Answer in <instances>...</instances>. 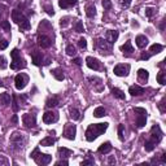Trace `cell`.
<instances>
[{"instance_id":"6da1fadb","label":"cell","mask_w":166,"mask_h":166,"mask_svg":"<svg viewBox=\"0 0 166 166\" xmlns=\"http://www.w3.org/2000/svg\"><path fill=\"white\" fill-rule=\"evenodd\" d=\"M108 128V123L104 122V123H94V125H90L86 130V139L87 141H94L96 138H99L101 134H104Z\"/></svg>"},{"instance_id":"7a4b0ae2","label":"cell","mask_w":166,"mask_h":166,"mask_svg":"<svg viewBox=\"0 0 166 166\" xmlns=\"http://www.w3.org/2000/svg\"><path fill=\"white\" fill-rule=\"evenodd\" d=\"M12 20L16 22V24L20 26L21 30H29L31 25H30V21L29 18L26 16H24V13L21 11H18V9H15V11H12Z\"/></svg>"},{"instance_id":"3957f363","label":"cell","mask_w":166,"mask_h":166,"mask_svg":"<svg viewBox=\"0 0 166 166\" xmlns=\"http://www.w3.org/2000/svg\"><path fill=\"white\" fill-rule=\"evenodd\" d=\"M31 158H33L34 161L38 165H42V166H44V165H48L51 161H52V156H49V154H44V153H40V151H39V147H36V148L31 152Z\"/></svg>"},{"instance_id":"277c9868","label":"cell","mask_w":166,"mask_h":166,"mask_svg":"<svg viewBox=\"0 0 166 166\" xmlns=\"http://www.w3.org/2000/svg\"><path fill=\"white\" fill-rule=\"evenodd\" d=\"M11 56H12V62H11V69L13 70H18V69H24L26 68V62L25 60L21 57L20 52H18V49L15 48L11 52Z\"/></svg>"},{"instance_id":"5b68a950","label":"cell","mask_w":166,"mask_h":166,"mask_svg":"<svg viewBox=\"0 0 166 166\" xmlns=\"http://www.w3.org/2000/svg\"><path fill=\"white\" fill-rule=\"evenodd\" d=\"M25 141H26V138L24 136V134L16 131L11 135V144L15 147L16 149H20L21 147H24Z\"/></svg>"},{"instance_id":"8992f818","label":"cell","mask_w":166,"mask_h":166,"mask_svg":"<svg viewBox=\"0 0 166 166\" xmlns=\"http://www.w3.org/2000/svg\"><path fill=\"white\" fill-rule=\"evenodd\" d=\"M134 112L138 113V118H136V126L141 128L145 126L147 123V110L144 108H134Z\"/></svg>"},{"instance_id":"52a82bcc","label":"cell","mask_w":166,"mask_h":166,"mask_svg":"<svg viewBox=\"0 0 166 166\" xmlns=\"http://www.w3.org/2000/svg\"><path fill=\"white\" fill-rule=\"evenodd\" d=\"M15 83H16V88L17 90H24L29 83V75H26L25 73H20L17 74L15 78Z\"/></svg>"},{"instance_id":"ba28073f","label":"cell","mask_w":166,"mask_h":166,"mask_svg":"<svg viewBox=\"0 0 166 166\" xmlns=\"http://www.w3.org/2000/svg\"><path fill=\"white\" fill-rule=\"evenodd\" d=\"M161 139H162V131H161V128L157 123L153 125L152 126V130H151V139L154 143V144H158V143L161 141Z\"/></svg>"},{"instance_id":"9c48e42d","label":"cell","mask_w":166,"mask_h":166,"mask_svg":"<svg viewBox=\"0 0 166 166\" xmlns=\"http://www.w3.org/2000/svg\"><path fill=\"white\" fill-rule=\"evenodd\" d=\"M22 123L25 125V127H35L36 126V116L33 113H26L22 116Z\"/></svg>"},{"instance_id":"30bf717a","label":"cell","mask_w":166,"mask_h":166,"mask_svg":"<svg viewBox=\"0 0 166 166\" xmlns=\"http://www.w3.org/2000/svg\"><path fill=\"white\" fill-rule=\"evenodd\" d=\"M130 71V65L128 64H118V65L114 68V74L117 77H126Z\"/></svg>"},{"instance_id":"8fae6325","label":"cell","mask_w":166,"mask_h":166,"mask_svg":"<svg viewBox=\"0 0 166 166\" xmlns=\"http://www.w3.org/2000/svg\"><path fill=\"white\" fill-rule=\"evenodd\" d=\"M75 134H77V127L75 125H66L65 130H64V136L69 140H74L75 139Z\"/></svg>"},{"instance_id":"7c38bea8","label":"cell","mask_w":166,"mask_h":166,"mask_svg":"<svg viewBox=\"0 0 166 166\" xmlns=\"http://www.w3.org/2000/svg\"><path fill=\"white\" fill-rule=\"evenodd\" d=\"M58 121V113L53 112V110H49V112H45L43 114V122L44 123H55Z\"/></svg>"},{"instance_id":"4fadbf2b","label":"cell","mask_w":166,"mask_h":166,"mask_svg":"<svg viewBox=\"0 0 166 166\" xmlns=\"http://www.w3.org/2000/svg\"><path fill=\"white\" fill-rule=\"evenodd\" d=\"M38 44L40 45L42 48H49L52 45V39L49 36L42 34V35H38Z\"/></svg>"},{"instance_id":"5bb4252c","label":"cell","mask_w":166,"mask_h":166,"mask_svg":"<svg viewBox=\"0 0 166 166\" xmlns=\"http://www.w3.org/2000/svg\"><path fill=\"white\" fill-rule=\"evenodd\" d=\"M86 64L87 66H88L90 69H92V70H100L101 69V64L98 58L95 57H87L86 58Z\"/></svg>"},{"instance_id":"9a60e30c","label":"cell","mask_w":166,"mask_h":166,"mask_svg":"<svg viewBox=\"0 0 166 166\" xmlns=\"http://www.w3.org/2000/svg\"><path fill=\"white\" fill-rule=\"evenodd\" d=\"M118 39V31L117 30H108L107 34H105V40L112 45L116 43V40Z\"/></svg>"},{"instance_id":"2e32d148","label":"cell","mask_w":166,"mask_h":166,"mask_svg":"<svg viewBox=\"0 0 166 166\" xmlns=\"http://www.w3.org/2000/svg\"><path fill=\"white\" fill-rule=\"evenodd\" d=\"M31 55V58H33V64L35 66H40L42 65V61H43V55L39 51H33V52H30Z\"/></svg>"},{"instance_id":"e0dca14e","label":"cell","mask_w":166,"mask_h":166,"mask_svg":"<svg viewBox=\"0 0 166 166\" xmlns=\"http://www.w3.org/2000/svg\"><path fill=\"white\" fill-rule=\"evenodd\" d=\"M135 42H136V45L139 48H145L147 45H148V38H147L145 35H138Z\"/></svg>"},{"instance_id":"ac0fdd59","label":"cell","mask_w":166,"mask_h":166,"mask_svg":"<svg viewBox=\"0 0 166 166\" xmlns=\"http://www.w3.org/2000/svg\"><path fill=\"white\" fill-rule=\"evenodd\" d=\"M60 104V98L57 95H53V96H51V98L45 101V105H47V108H55V107H57V105Z\"/></svg>"},{"instance_id":"d6986e66","label":"cell","mask_w":166,"mask_h":166,"mask_svg":"<svg viewBox=\"0 0 166 166\" xmlns=\"http://www.w3.org/2000/svg\"><path fill=\"white\" fill-rule=\"evenodd\" d=\"M128 94L131 96H140L144 94V88L140 86H131L130 88H128Z\"/></svg>"},{"instance_id":"ffe728a7","label":"cell","mask_w":166,"mask_h":166,"mask_svg":"<svg viewBox=\"0 0 166 166\" xmlns=\"http://www.w3.org/2000/svg\"><path fill=\"white\" fill-rule=\"evenodd\" d=\"M77 4H78V0H58V5L62 9H66L69 7L77 5Z\"/></svg>"},{"instance_id":"44dd1931","label":"cell","mask_w":166,"mask_h":166,"mask_svg":"<svg viewBox=\"0 0 166 166\" xmlns=\"http://www.w3.org/2000/svg\"><path fill=\"white\" fill-rule=\"evenodd\" d=\"M110 151H112V144H110L109 141L103 143V144L99 147V149H98V152L100 154H107V153H109Z\"/></svg>"},{"instance_id":"7402d4cb","label":"cell","mask_w":166,"mask_h":166,"mask_svg":"<svg viewBox=\"0 0 166 166\" xmlns=\"http://www.w3.org/2000/svg\"><path fill=\"white\" fill-rule=\"evenodd\" d=\"M138 78H139L141 82H147L149 78L148 70H145V69H139V70H138Z\"/></svg>"},{"instance_id":"603a6c76","label":"cell","mask_w":166,"mask_h":166,"mask_svg":"<svg viewBox=\"0 0 166 166\" xmlns=\"http://www.w3.org/2000/svg\"><path fill=\"white\" fill-rule=\"evenodd\" d=\"M96 47H99L101 49H110L112 45H110L105 39H98L96 40Z\"/></svg>"},{"instance_id":"cb8c5ba5","label":"cell","mask_w":166,"mask_h":166,"mask_svg":"<svg viewBox=\"0 0 166 166\" xmlns=\"http://www.w3.org/2000/svg\"><path fill=\"white\" fill-rule=\"evenodd\" d=\"M121 51L123 53H132L134 52V48H132V44H131V42L128 40V42H126L123 45H121Z\"/></svg>"},{"instance_id":"d4e9b609","label":"cell","mask_w":166,"mask_h":166,"mask_svg":"<svg viewBox=\"0 0 166 166\" xmlns=\"http://www.w3.org/2000/svg\"><path fill=\"white\" fill-rule=\"evenodd\" d=\"M86 16L88 17V18H94L96 16V8H95V5L90 4V5L86 7Z\"/></svg>"},{"instance_id":"484cf974","label":"cell","mask_w":166,"mask_h":166,"mask_svg":"<svg viewBox=\"0 0 166 166\" xmlns=\"http://www.w3.org/2000/svg\"><path fill=\"white\" fill-rule=\"evenodd\" d=\"M51 73H52V75H53L55 78H56L57 81H64V78H65V75H64V73H62V70H61L60 68L53 69V70L51 71Z\"/></svg>"},{"instance_id":"4316f807","label":"cell","mask_w":166,"mask_h":166,"mask_svg":"<svg viewBox=\"0 0 166 166\" xmlns=\"http://www.w3.org/2000/svg\"><path fill=\"white\" fill-rule=\"evenodd\" d=\"M11 101V96L9 94H0V107H5Z\"/></svg>"},{"instance_id":"83f0119b","label":"cell","mask_w":166,"mask_h":166,"mask_svg":"<svg viewBox=\"0 0 166 166\" xmlns=\"http://www.w3.org/2000/svg\"><path fill=\"white\" fill-rule=\"evenodd\" d=\"M162 49H164V45L162 44H153V45H151L149 52H151V55H157Z\"/></svg>"},{"instance_id":"f1b7e54d","label":"cell","mask_w":166,"mask_h":166,"mask_svg":"<svg viewBox=\"0 0 166 166\" xmlns=\"http://www.w3.org/2000/svg\"><path fill=\"white\" fill-rule=\"evenodd\" d=\"M55 141H56V140H55L52 136H47V138H44V139L40 141V145H43V147H49V145H53Z\"/></svg>"},{"instance_id":"f546056e","label":"cell","mask_w":166,"mask_h":166,"mask_svg":"<svg viewBox=\"0 0 166 166\" xmlns=\"http://www.w3.org/2000/svg\"><path fill=\"white\" fill-rule=\"evenodd\" d=\"M105 109H104V107H98L95 110H94V116L96 117V118H101V117H104L105 116Z\"/></svg>"},{"instance_id":"4dcf8cb0","label":"cell","mask_w":166,"mask_h":166,"mask_svg":"<svg viewBox=\"0 0 166 166\" xmlns=\"http://www.w3.org/2000/svg\"><path fill=\"white\" fill-rule=\"evenodd\" d=\"M112 94L116 96L117 99H119V100H125V94H123V92L119 90V88H117V87H113V88H112Z\"/></svg>"},{"instance_id":"1f68e13d","label":"cell","mask_w":166,"mask_h":166,"mask_svg":"<svg viewBox=\"0 0 166 166\" xmlns=\"http://www.w3.org/2000/svg\"><path fill=\"white\" fill-rule=\"evenodd\" d=\"M58 153H60V157H69V156H71L73 151L68 149V148H64V147H61V148H58Z\"/></svg>"},{"instance_id":"d6a6232c","label":"cell","mask_w":166,"mask_h":166,"mask_svg":"<svg viewBox=\"0 0 166 166\" xmlns=\"http://www.w3.org/2000/svg\"><path fill=\"white\" fill-rule=\"evenodd\" d=\"M70 117L74 119V121H78V119L81 118V113H79V110L75 109V108H71L70 109Z\"/></svg>"},{"instance_id":"836d02e7","label":"cell","mask_w":166,"mask_h":166,"mask_svg":"<svg viewBox=\"0 0 166 166\" xmlns=\"http://www.w3.org/2000/svg\"><path fill=\"white\" fill-rule=\"evenodd\" d=\"M157 81H158L160 85H165V83H166V73H165V70H161V71L158 73Z\"/></svg>"},{"instance_id":"e575fe53","label":"cell","mask_w":166,"mask_h":166,"mask_svg":"<svg viewBox=\"0 0 166 166\" xmlns=\"http://www.w3.org/2000/svg\"><path fill=\"white\" fill-rule=\"evenodd\" d=\"M73 26H74V30L77 33H83V31H85V27H83V24L81 21H75Z\"/></svg>"},{"instance_id":"d590c367","label":"cell","mask_w":166,"mask_h":166,"mask_svg":"<svg viewBox=\"0 0 166 166\" xmlns=\"http://www.w3.org/2000/svg\"><path fill=\"white\" fill-rule=\"evenodd\" d=\"M154 147H156V144L152 140H147L145 144H144V148H145L147 152H152V151L154 149Z\"/></svg>"},{"instance_id":"8d00e7d4","label":"cell","mask_w":166,"mask_h":166,"mask_svg":"<svg viewBox=\"0 0 166 166\" xmlns=\"http://www.w3.org/2000/svg\"><path fill=\"white\" fill-rule=\"evenodd\" d=\"M77 53V49L73 44H69L66 47V55H69V56H74V55Z\"/></svg>"},{"instance_id":"74e56055","label":"cell","mask_w":166,"mask_h":166,"mask_svg":"<svg viewBox=\"0 0 166 166\" xmlns=\"http://www.w3.org/2000/svg\"><path fill=\"white\" fill-rule=\"evenodd\" d=\"M156 15V8H153V7H148V8H145V16L147 17H153Z\"/></svg>"},{"instance_id":"f35d334b","label":"cell","mask_w":166,"mask_h":166,"mask_svg":"<svg viewBox=\"0 0 166 166\" xmlns=\"http://www.w3.org/2000/svg\"><path fill=\"white\" fill-rule=\"evenodd\" d=\"M0 27H3L5 31H11V24L8 21H2L0 22Z\"/></svg>"},{"instance_id":"ab89813d","label":"cell","mask_w":166,"mask_h":166,"mask_svg":"<svg viewBox=\"0 0 166 166\" xmlns=\"http://www.w3.org/2000/svg\"><path fill=\"white\" fill-rule=\"evenodd\" d=\"M44 11L48 13L49 16H53L55 15V11H53V7L49 5V4H47V5H44Z\"/></svg>"},{"instance_id":"60d3db41","label":"cell","mask_w":166,"mask_h":166,"mask_svg":"<svg viewBox=\"0 0 166 166\" xmlns=\"http://www.w3.org/2000/svg\"><path fill=\"white\" fill-rule=\"evenodd\" d=\"M123 131H125V126L123 125H119L118 126V138H119V140H123Z\"/></svg>"},{"instance_id":"b9f144b4","label":"cell","mask_w":166,"mask_h":166,"mask_svg":"<svg viewBox=\"0 0 166 166\" xmlns=\"http://www.w3.org/2000/svg\"><path fill=\"white\" fill-rule=\"evenodd\" d=\"M78 45L82 48V49H85V48H87V40L85 39V38H81L79 40H78Z\"/></svg>"},{"instance_id":"7bdbcfd3","label":"cell","mask_w":166,"mask_h":166,"mask_svg":"<svg viewBox=\"0 0 166 166\" xmlns=\"http://www.w3.org/2000/svg\"><path fill=\"white\" fill-rule=\"evenodd\" d=\"M8 66V64H7V60L4 56H0V69H5Z\"/></svg>"},{"instance_id":"ee69618b","label":"cell","mask_w":166,"mask_h":166,"mask_svg":"<svg viewBox=\"0 0 166 166\" xmlns=\"http://www.w3.org/2000/svg\"><path fill=\"white\" fill-rule=\"evenodd\" d=\"M12 98H13V110H15V112H18L20 107H18V104H17V96H16V95H13Z\"/></svg>"},{"instance_id":"f6af8a7d","label":"cell","mask_w":166,"mask_h":166,"mask_svg":"<svg viewBox=\"0 0 166 166\" xmlns=\"http://www.w3.org/2000/svg\"><path fill=\"white\" fill-rule=\"evenodd\" d=\"M8 40H5V39H2L0 40V51H3V49H5L7 47H8Z\"/></svg>"},{"instance_id":"bcb514c9","label":"cell","mask_w":166,"mask_h":166,"mask_svg":"<svg viewBox=\"0 0 166 166\" xmlns=\"http://www.w3.org/2000/svg\"><path fill=\"white\" fill-rule=\"evenodd\" d=\"M119 4H121L123 8H128L131 4V0H119Z\"/></svg>"},{"instance_id":"7dc6e473","label":"cell","mask_w":166,"mask_h":166,"mask_svg":"<svg viewBox=\"0 0 166 166\" xmlns=\"http://www.w3.org/2000/svg\"><path fill=\"white\" fill-rule=\"evenodd\" d=\"M103 7L104 9H110L112 8V2L110 0H103Z\"/></svg>"},{"instance_id":"c3c4849f","label":"cell","mask_w":166,"mask_h":166,"mask_svg":"<svg viewBox=\"0 0 166 166\" xmlns=\"http://www.w3.org/2000/svg\"><path fill=\"white\" fill-rule=\"evenodd\" d=\"M95 164V161L92 160V158H87V160H85V161H82V166H86V165H94Z\"/></svg>"},{"instance_id":"681fc988","label":"cell","mask_w":166,"mask_h":166,"mask_svg":"<svg viewBox=\"0 0 166 166\" xmlns=\"http://www.w3.org/2000/svg\"><path fill=\"white\" fill-rule=\"evenodd\" d=\"M158 108H160V110H161V113H165V99H162L161 100V103L158 104Z\"/></svg>"},{"instance_id":"f907efd6","label":"cell","mask_w":166,"mask_h":166,"mask_svg":"<svg viewBox=\"0 0 166 166\" xmlns=\"http://www.w3.org/2000/svg\"><path fill=\"white\" fill-rule=\"evenodd\" d=\"M56 165H57V166H60V165L68 166V165H69V161H68V160H60V161H57V162H56Z\"/></svg>"},{"instance_id":"816d5d0a","label":"cell","mask_w":166,"mask_h":166,"mask_svg":"<svg viewBox=\"0 0 166 166\" xmlns=\"http://www.w3.org/2000/svg\"><path fill=\"white\" fill-rule=\"evenodd\" d=\"M60 25L62 27H65L68 25V18H64V20H60Z\"/></svg>"},{"instance_id":"f5cc1de1","label":"cell","mask_w":166,"mask_h":166,"mask_svg":"<svg viewBox=\"0 0 166 166\" xmlns=\"http://www.w3.org/2000/svg\"><path fill=\"white\" fill-rule=\"evenodd\" d=\"M149 57H151V55H148V53H141V56H140L141 60H148Z\"/></svg>"},{"instance_id":"db71d44e","label":"cell","mask_w":166,"mask_h":166,"mask_svg":"<svg viewBox=\"0 0 166 166\" xmlns=\"http://www.w3.org/2000/svg\"><path fill=\"white\" fill-rule=\"evenodd\" d=\"M71 62H74V64H75V65H78V66H79V65H81V64H82V61H81V58H78V57H77V58H74V60H73V61H71Z\"/></svg>"},{"instance_id":"11a10c76","label":"cell","mask_w":166,"mask_h":166,"mask_svg":"<svg viewBox=\"0 0 166 166\" xmlns=\"http://www.w3.org/2000/svg\"><path fill=\"white\" fill-rule=\"evenodd\" d=\"M161 164H166V153L161 154Z\"/></svg>"},{"instance_id":"9f6ffc18","label":"cell","mask_w":166,"mask_h":166,"mask_svg":"<svg viewBox=\"0 0 166 166\" xmlns=\"http://www.w3.org/2000/svg\"><path fill=\"white\" fill-rule=\"evenodd\" d=\"M108 162H109L110 165L116 164V158H114V157H109V160H108Z\"/></svg>"},{"instance_id":"6f0895ef","label":"cell","mask_w":166,"mask_h":166,"mask_svg":"<svg viewBox=\"0 0 166 166\" xmlns=\"http://www.w3.org/2000/svg\"><path fill=\"white\" fill-rule=\"evenodd\" d=\"M12 122L13 123H17V116L15 114V116H13V118H12Z\"/></svg>"},{"instance_id":"680465c9","label":"cell","mask_w":166,"mask_h":166,"mask_svg":"<svg viewBox=\"0 0 166 166\" xmlns=\"http://www.w3.org/2000/svg\"><path fill=\"white\" fill-rule=\"evenodd\" d=\"M0 162H2V164H8V161H7V160H4V158H2V157H0Z\"/></svg>"},{"instance_id":"91938a15","label":"cell","mask_w":166,"mask_h":166,"mask_svg":"<svg viewBox=\"0 0 166 166\" xmlns=\"http://www.w3.org/2000/svg\"><path fill=\"white\" fill-rule=\"evenodd\" d=\"M4 85H3V82H2V79H0V87H3Z\"/></svg>"},{"instance_id":"94428289","label":"cell","mask_w":166,"mask_h":166,"mask_svg":"<svg viewBox=\"0 0 166 166\" xmlns=\"http://www.w3.org/2000/svg\"><path fill=\"white\" fill-rule=\"evenodd\" d=\"M0 17H2V13H0Z\"/></svg>"}]
</instances>
